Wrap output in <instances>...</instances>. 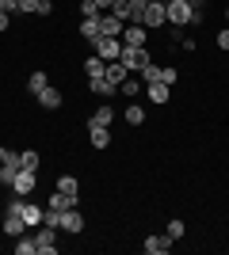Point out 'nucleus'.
<instances>
[{
    "label": "nucleus",
    "mask_w": 229,
    "mask_h": 255,
    "mask_svg": "<svg viewBox=\"0 0 229 255\" xmlns=\"http://www.w3.org/2000/svg\"><path fill=\"white\" fill-rule=\"evenodd\" d=\"M34 252H38V255H54L57 252V236H54L50 225H42V233L34 236Z\"/></svg>",
    "instance_id": "obj_8"
},
{
    "label": "nucleus",
    "mask_w": 229,
    "mask_h": 255,
    "mask_svg": "<svg viewBox=\"0 0 229 255\" xmlns=\"http://www.w3.org/2000/svg\"><path fill=\"white\" fill-rule=\"evenodd\" d=\"M88 88H92V92H96L99 99H111V96H115V92H119V88L111 84L107 76H96V80H88Z\"/></svg>",
    "instance_id": "obj_16"
},
{
    "label": "nucleus",
    "mask_w": 229,
    "mask_h": 255,
    "mask_svg": "<svg viewBox=\"0 0 229 255\" xmlns=\"http://www.w3.org/2000/svg\"><path fill=\"white\" fill-rule=\"evenodd\" d=\"M19 164H23V168H27V171H38V152L23 149V152H19Z\"/></svg>",
    "instance_id": "obj_27"
},
{
    "label": "nucleus",
    "mask_w": 229,
    "mask_h": 255,
    "mask_svg": "<svg viewBox=\"0 0 229 255\" xmlns=\"http://www.w3.org/2000/svg\"><path fill=\"white\" fill-rule=\"evenodd\" d=\"M80 34H84L88 42H96V38H99V15H96V19H84V23H80Z\"/></svg>",
    "instance_id": "obj_24"
},
{
    "label": "nucleus",
    "mask_w": 229,
    "mask_h": 255,
    "mask_svg": "<svg viewBox=\"0 0 229 255\" xmlns=\"http://www.w3.org/2000/svg\"><path fill=\"white\" fill-rule=\"evenodd\" d=\"M149 4H157V0H149Z\"/></svg>",
    "instance_id": "obj_43"
},
{
    "label": "nucleus",
    "mask_w": 229,
    "mask_h": 255,
    "mask_svg": "<svg viewBox=\"0 0 229 255\" xmlns=\"http://www.w3.org/2000/svg\"><path fill=\"white\" fill-rule=\"evenodd\" d=\"M126 122H130V126H142V122H145V111L138 103H130V107H126Z\"/></svg>",
    "instance_id": "obj_25"
},
{
    "label": "nucleus",
    "mask_w": 229,
    "mask_h": 255,
    "mask_svg": "<svg viewBox=\"0 0 229 255\" xmlns=\"http://www.w3.org/2000/svg\"><path fill=\"white\" fill-rule=\"evenodd\" d=\"M126 31V19H119L115 11H99V34H107V38H122Z\"/></svg>",
    "instance_id": "obj_5"
},
{
    "label": "nucleus",
    "mask_w": 229,
    "mask_h": 255,
    "mask_svg": "<svg viewBox=\"0 0 229 255\" xmlns=\"http://www.w3.org/2000/svg\"><path fill=\"white\" fill-rule=\"evenodd\" d=\"M92 53H99L103 61H119V53H122V38H107V34H99L96 42H92Z\"/></svg>",
    "instance_id": "obj_4"
},
{
    "label": "nucleus",
    "mask_w": 229,
    "mask_h": 255,
    "mask_svg": "<svg viewBox=\"0 0 229 255\" xmlns=\"http://www.w3.org/2000/svg\"><path fill=\"white\" fill-rule=\"evenodd\" d=\"M57 191H65V194H76V191H80V183H76V175H61V179H57Z\"/></svg>",
    "instance_id": "obj_26"
},
{
    "label": "nucleus",
    "mask_w": 229,
    "mask_h": 255,
    "mask_svg": "<svg viewBox=\"0 0 229 255\" xmlns=\"http://www.w3.org/2000/svg\"><path fill=\"white\" fill-rule=\"evenodd\" d=\"M19 168H23V164H19V152H11V156L0 164V183H8V187H11V179H15V171H19Z\"/></svg>",
    "instance_id": "obj_12"
},
{
    "label": "nucleus",
    "mask_w": 229,
    "mask_h": 255,
    "mask_svg": "<svg viewBox=\"0 0 229 255\" xmlns=\"http://www.w3.org/2000/svg\"><path fill=\"white\" fill-rule=\"evenodd\" d=\"M73 206H76V194H65V191H54V194H50V210L65 213V210H73Z\"/></svg>",
    "instance_id": "obj_15"
},
{
    "label": "nucleus",
    "mask_w": 229,
    "mask_h": 255,
    "mask_svg": "<svg viewBox=\"0 0 229 255\" xmlns=\"http://www.w3.org/2000/svg\"><path fill=\"white\" fill-rule=\"evenodd\" d=\"M38 103H42L46 111H57V107H61V92H57V88H42V92H38Z\"/></svg>",
    "instance_id": "obj_19"
},
{
    "label": "nucleus",
    "mask_w": 229,
    "mask_h": 255,
    "mask_svg": "<svg viewBox=\"0 0 229 255\" xmlns=\"http://www.w3.org/2000/svg\"><path fill=\"white\" fill-rule=\"evenodd\" d=\"M161 80H164V84H168V88L176 84V69H172V65H168V69H161Z\"/></svg>",
    "instance_id": "obj_36"
},
{
    "label": "nucleus",
    "mask_w": 229,
    "mask_h": 255,
    "mask_svg": "<svg viewBox=\"0 0 229 255\" xmlns=\"http://www.w3.org/2000/svg\"><path fill=\"white\" fill-rule=\"evenodd\" d=\"M164 233L172 236V240H180V236H184V233H187V225H184V221H180V217H172V221H168V229H164Z\"/></svg>",
    "instance_id": "obj_29"
},
{
    "label": "nucleus",
    "mask_w": 229,
    "mask_h": 255,
    "mask_svg": "<svg viewBox=\"0 0 229 255\" xmlns=\"http://www.w3.org/2000/svg\"><path fill=\"white\" fill-rule=\"evenodd\" d=\"M122 46H145V27L142 23H130V27L122 31Z\"/></svg>",
    "instance_id": "obj_14"
},
{
    "label": "nucleus",
    "mask_w": 229,
    "mask_h": 255,
    "mask_svg": "<svg viewBox=\"0 0 229 255\" xmlns=\"http://www.w3.org/2000/svg\"><path fill=\"white\" fill-rule=\"evenodd\" d=\"M34 187H38V171H27V168L15 171V179H11V191L19 194V198H27Z\"/></svg>",
    "instance_id": "obj_6"
},
{
    "label": "nucleus",
    "mask_w": 229,
    "mask_h": 255,
    "mask_svg": "<svg viewBox=\"0 0 229 255\" xmlns=\"http://www.w3.org/2000/svg\"><path fill=\"white\" fill-rule=\"evenodd\" d=\"M8 213H15V217H23L27 225H42V206H34V202H27V198H11L8 202Z\"/></svg>",
    "instance_id": "obj_1"
},
{
    "label": "nucleus",
    "mask_w": 229,
    "mask_h": 255,
    "mask_svg": "<svg viewBox=\"0 0 229 255\" xmlns=\"http://www.w3.org/2000/svg\"><path fill=\"white\" fill-rule=\"evenodd\" d=\"M111 122H115V111H111V107L103 103V107L96 111V115H92V122H88V126H111Z\"/></svg>",
    "instance_id": "obj_21"
},
{
    "label": "nucleus",
    "mask_w": 229,
    "mask_h": 255,
    "mask_svg": "<svg viewBox=\"0 0 229 255\" xmlns=\"http://www.w3.org/2000/svg\"><path fill=\"white\" fill-rule=\"evenodd\" d=\"M0 11H8V15H15V11H19V0H0Z\"/></svg>",
    "instance_id": "obj_35"
},
{
    "label": "nucleus",
    "mask_w": 229,
    "mask_h": 255,
    "mask_svg": "<svg viewBox=\"0 0 229 255\" xmlns=\"http://www.w3.org/2000/svg\"><path fill=\"white\" fill-rule=\"evenodd\" d=\"M23 233H27V221H23V217H15V213H8V217H4V236L19 240Z\"/></svg>",
    "instance_id": "obj_13"
},
{
    "label": "nucleus",
    "mask_w": 229,
    "mask_h": 255,
    "mask_svg": "<svg viewBox=\"0 0 229 255\" xmlns=\"http://www.w3.org/2000/svg\"><path fill=\"white\" fill-rule=\"evenodd\" d=\"M126 4H130V15H126V23H142L145 4H149V0H126Z\"/></svg>",
    "instance_id": "obj_22"
},
{
    "label": "nucleus",
    "mask_w": 229,
    "mask_h": 255,
    "mask_svg": "<svg viewBox=\"0 0 229 255\" xmlns=\"http://www.w3.org/2000/svg\"><path fill=\"white\" fill-rule=\"evenodd\" d=\"M142 80H145V84H153V80H161V65H145V69H142Z\"/></svg>",
    "instance_id": "obj_32"
},
{
    "label": "nucleus",
    "mask_w": 229,
    "mask_h": 255,
    "mask_svg": "<svg viewBox=\"0 0 229 255\" xmlns=\"http://www.w3.org/2000/svg\"><path fill=\"white\" fill-rule=\"evenodd\" d=\"M57 229H61V233H84V213L76 210V206H73V210H65Z\"/></svg>",
    "instance_id": "obj_9"
},
{
    "label": "nucleus",
    "mask_w": 229,
    "mask_h": 255,
    "mask_svg": "<svg viewBox=\"0 0 229 255\" xmlns=\"http://www.w3.org/2000/svg\"><path fill=\"white\" fill-rule=\"evenodd\" d=\"M164 11H168L172 27H187L191 23V0H164Z\"/></svg>",
    "instance_id": "obj_3"
},
{
    "label": "nucleus",
    "mask_w": 229,
    "mask_h": 255,
    "mask_svg": "<svg viewBox=\"0 0 229 255\" xmlns=\"http://www.w3.org/2000/svg\"><path fill=\"white\" fill-rule=\"evenodd\" d=\"M103 76H107L111 84L119 88V84H122V80H126V76H130V73H126V65H122V61H107V69H103Z\"/></svg>",
    "instance_id": "obj_17"
},
{
    "label": "nucleus",
    "mask_w": 229,
    "mask_h": 255,
    "mask_svg": "<svg viewBox=\"0 0 229 255\" xmlns=\"http://www.w3.org/2000/svg\"><path fill=\"white\" fill-rule=\"evenodd\" d=\"M38 15H54V0H42V4H38Z\"/></svg>",
    "instance_id": "obj_38"
},
{
    "label": "nucleus",
    "mask_w": 229,
    "mask_h": 255,
    "mask_svg": "<svg viewBox=\"0 0 229 255\" xmlns=\"http://www.w3.org/2000/svg\"><path fill=\"white\" fill-rule=\"evenodd\" d=\"M92 133H88V141H92V149H107L111 145V133H107V126H88Z\"/></svg>",
    "instance_id": "obj_18"
},
{
    "label": "nucleus",
    "mask_w": 229,
    "mask_h": 255,
    "mask_svg": "<svg viewBox=\"0 0 229 255\" xmlns=\"http://www.w3.org/2000/svg\"><path fill=\"white\" fill-rule=\"evenodd\" d=\"M172 244H176V240L168 233H164V236H145V255H168Z\"/></svg>",
    "instance_id": "obj_10"
},
{
    "label": "nucleus",
    "mask_w": 229,
    "mask_h": 255,
    "mask_svg": "<svg viewBox=\"0 0 229 255\" xmlns=\"http://www.w3.org/2000/svg\"><path fill=\"white\" fill-rule=\"evenodd\" d=\"M11 156V149H0V164H4V160H8Z\"/></svg>",
    "instance_id": "obj_41"
},
{
    "label": "nucleus",
    "mask_w": 229,
    "mask_h": 255,
    "mask_svg": "<svg viewBox=\"0 0 229 255\" xmlns=\"http://www.w3.org/2000/svg\"><path fill=\"white\" fill-rule=\"evenodd\" d=\"M42 88H50V80H46V73H31V76H27V92H34V96H38Z\"/></svg>",
    "instance_id": "obj_23"
},
{
    "label": "nucleus",
    "mask_w": 229,
    "mask_h": 255,
    "mask_svg": "<svg viewBox=\"0 0 229 255\" xmlns=\"http://www.w3.org/2000/svg\"><path fill=\"white\" fill-rule=\"evenodd\" d=\"M226 19H229V8H226Z\"/></svg>",
    "instance_id": "obj_42"
},
{
    "label": "nucleus",
    "mask_w": 229,
    "mask_h": 255,
    "mask_svg": "<svg viewBox=\"0 0 229 255\" xmlns=\"http://www.w3.org/2000/svg\"><path fill=\"white\" fill-rule=\"evenodd\" d=\"M145 96H149V103H168V96H172V88L164 84V80H153V84H145Z\"/></svg>",
    "instance_id": "obj_11"
},
{
    "label": "nucleus",
    "mask_w": 229,
    "mask_h": 255,
    "mask_svg": "<svg viewBox=\"0 0 229 255\" xmlns=\"http://www.w3.org/2000/svg\"><path fill=\"white\" fill-rule=\"evenodd\" d=\"M119 61L126 65V73H142L145 65H149V50L145 46H122Z\"/></svg>",
    "instance_id": "obj_2"
},
{
    "label": "nucleus",
    "mask_w": 229,
    "mask_h": 255,
    "mask_svg": "<svg viewBox=\"0 0 229 255\" xmlns=\"http://www.w3.org/2000/svg\"><path fill=\"white\" fill-rule=\"evenodd\" d=\"M119 92H122V96H138V92H142V84H138L134 76H126V80L119 84Z\"/></svg>",
    "instance_id": "obj_31"
},
{
    "label": "nucleus",
    "mask_w": 229,
    "mask_h": 255,
    "mask_svg": "<svg viewBox=\"0 0 229 255\" xmlns=\"http://www.w3.org/2000/svg\"><path fill=\"white\" fill-rule=\"evenodd\" d=\"M15 255H34V236L23 233V236H19V244H15Z\"/></svg>",
    "instance_id": "obj_28"
},
{
    "label": "nucleus",
    "mask_w": 229,
    "mask_h": 255,
    "mask_svg": "<svg viewBox=\"0 0 229 255\" xmlns=\"http://www.w3.org/2000/svg\"><path fill=\"white\" fill-rule=\"evenodd\" d=\"M164 23H168V11H164V0H157V4H145L142 27H149V31H157V27H164Z\"/></svg>",
    "instance_id": "obj_7"
},
{
    "label": "nucleus",
    "mask_w": 229,
    "mask_h": 255,
    "mask_svg": "<svg viewBox=\"0 0 229 255\" xmlns=\"http://www.w3.org/2000/svg\"><path fill=\"white\" fill-rule=\"evenodd\" d=\"M103 69H107V61L99 57V53H92L84 61V73H88V80H96V76H103Z\"/></svg>",
    "instance_id": "obj_20"
},
{
    "label": "nucleus",
    "mask_w": 229,
    "mask_h": 255,
    "mask_svg": "<svg viewBox=\"0 0 229 255\" xmlns=\"http://www.w3.org/2000/svg\"><path fill=\"white\" fill-rule=\"evenodd\" d=\"M80 15H84V19H96V15H99V4H96V0H80Z\"/></svg>",
    "instance_id": "obj_30"
},
{
    "label": "nucleus",
    "mask_w": 229,
    "mask_h": 255,
    "mask_svg": "<svg viewBox=\"0 0 229 255\" xmlns=\"http://www.w3.org/2000/svg\"><path fill=\"white\" fill-rule=\"evenodd\" d=\"M38 4H42V0H19V11L23 15H38Z\"/></svg>",
    "instance_id": "obj_33"
},
{
    "label": "nucleus",
    "mask_w": 229,
    "mask_h": 255,
    "mask_svg": "<svg viewBox=\"0 0 229 255\" xmlns=\"http://www.w3.org/2000/svg\"><path fill=\"white\" fill-rule=\"evenodd\" d=\"M8 23H11V15H8V11H0V31H8Z\"/></svg>",
    "instance_id": "obj_39"
},
{
    "label": "nucleus",
    "mask_w": 229,
    "mask_h": 255,
    "mask_svg": "<svg viewBox=\"0 0 229 255\" xmlns=\"http://www.w3.org/2000/svg\"><path fill=\"white\" fill-rule=\"evenodd\" d=\"M111 11H115L119 19H126V15H130V4H126V0H115V8H111Z\"/></svg>",
    "instance_id": "obj_34"
},
{
    "label": "nucleus",
    "mask_w": 229,
    "mask_h": 255,
    "mask_svg": "<svg viewBox=\"0 0 229 255\" xmlns=\"http://www.w3.org/2000/svg\"><path fill=\"white\" fill-rule=\"evenodd\" d=\"M96 4H99V11H111V8H115V0H96Z\"/></svg>",
    "instance_id": "obj_40"
},
{
    "label": "nucleus",
    "mask_w": 229,
    "mask_h": 255,
    "mask_svg": "<svg viewBox=\"0 0 229 255\" xmlns=\"http://www.w3.org/2000/svg\"><path fill=\"white\" fill-rule=\"evenodd\" d=\"M214 42H218V50H229V31H218V38H214Z\"/></svg>",
    "instance_id": "obj_37"
}]
</instances>
